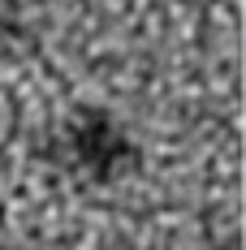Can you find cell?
<instances>
[{
	"label": "cell",
	"instance_id": "7a4b0ae2",
	"mask_svg": "<svg viewBox=\"0 0 246 250\" xmlns=\"http://www.w3.org/2000/svg\"><path fill=\"white\" fill-rule=\"evenodd\" d=\"M9 43H26V22L13 0H0V48H9Z\"/></svg>",
	"mask_w": 246,
	"mask_h": 250
},
{
	"label": "cell",
	"instance_id": "6da1fadb",
	"mask_svg": "<svg viewBox=\"0 0 246 250\" xmlns=\"http://www.w3.org/2000/svg\"><path fill=\"white\" fill-rule=\"evenodd\" d=\"M56 160L91 186H117L138 168V147L108 108H74L56 134Z\"/></svg>",
	"mask_w": 246,
	"mask_h": 250
},
{
	"label": "cell",
	"instance_id": "3957f363",
	"mask_svg": "<svg viewBox=\"0 0 246 250\" xmlns=\"http://www.w3.org/2000/svg\"><path fill=\"white\" fill-rule=\"evenodd\" d=\"M0 250H4V246H0Z\"/></svg>",
	"mask_w": 246,
	"mask_h": 250
}]
</instances>
